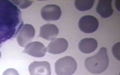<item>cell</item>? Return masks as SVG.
Segmentation results:
<instances>
[{"instance_id":"cell-14","label":"cell","mask_w":120,"mask_h":75,"mask_svg":"<svg viewBox=\"0 0 120 75\" xmlns=\"http://www.w3.org/2000/svg\"><path fill=\"white\" fill-rule=\"evenodd\" d=\"M120 42L115 45L112 48V52L117 59L120 60Z\"/></svg>"},{"instance_id":"cell-10","label":"cell","mask_w":120,"mask_h":75,"mask_svg":"<svg viewBox=\"0 0 120 75\" xmlns=\"http://www.w3.org/2000/svg\"><path fill=\"white\" fill-rule=\"evenodd\" d=\"M112 0H100L96 8V11L102 18H108L113 14Z\"/></svg>"},{"instance_id":"cell-1","label":"cell","mask_w":120,"mask_h":75,"mask_svg":"<svg viewBox=\"0 0 120 75\" xmlns=\"http://www.w3.org/2000/svg\"><path fill=\"white\" fill-rule=\"evenodd\" d=\"M109 64L107 49L105 47L101 48L95 55L86 58L84 62L86 69L91 73L95 74H99L105 71Z\"/></svg>"},{"instance_id":"cell-7","label":"cell","mask_w":120,"mask_h":75,"mask_svg":"<svg viewBox=\"0 0 120 75\" xmlns=\"http://www.w3.org/2000/svg\"><path fill=\"white\" fill-rule=\"evenodd\" d=\"M47 51L46 48L43 44L36 41L30 42L27 45L23 52L34 57L41 58L45 55Z\"/></svg>"},{"instance_id":"cell-12","label":"cell","mask_w":120,"mask_h":75,"mask_svg":"<svg viewBox=\"0 0 120 75\" xmlns=\"http://www.w3.org/2000/svg\"><path fill=\"white\" fill-rule=\"evenodd\" d=\"M95 1L94 0H76L75 2V6L80 11H86L92 8Z\"/></svg>"},{"instance_id":"cell-13","label":"cell","mask_w":120,"mask_h":75,"mask_svg":"<svg viewBox=\"0 0 120 75\" xmlns=\"http://www.w3.org/2000/svg\"><path fill=\"white\" fill-rule=\"evenodd\" d=\"M14 4L21 9H25L31 6L33 1L29 0H13Z\"/></svg>"},{"instance_id":"cell-16","label":"cell","mask_w":120,"mask_h":75,"mask_svg":"<svg viewBox=\"0 0 120 75\" xmlns=\"http://www.w3.org/2000/svg\"><path fill=\"white\" fill-rule=\"evenodd\" d=\"M1 56V52L0 51V58Z\"/></svg>"},{"instance_id":"cell-8","label":"cell","mask_w":120,"mask_h":75,"mask_svg":"<svg viewBox=\"0 0 120 75\" xmlns=\"http://www.w3.org/2000/svg\"><path fill=\"white\" fill-rule=\"evenodd\" d=\"M68 47V42L66 39L55 38L49 43L46 48L47 51L51 54H60L66 51Z\"/></svg>"},{"instance_id":"cell-5","label":"cell","mask_w":120,"mask_h":75,"mask_svg":"<svg viewBox=\"0 0 120 75\" xmlns=\"http://www.w3.org/2000/svg\"><path fill=\"white\" fill-rule=\"evenodd\" d=\"M61 14V8L55 5H48L44 6L41 11L42 18L48 22L58 20Z\"/></svg>"},{"instance_id":"cell-11","label":"cell","mask_w":120,"mask_h":75,"mask_svg":"<svg viewBox=\"0 0 120 75\" xmlns=\"http://www.w3.org/2000/svg\"><path fill=\"white\" fill-rule=\"evenodd\" d=\"M98 47L97 41L93 38H86L81 40L79 42V50L83 53L88 54L94 52Z\"/></svg>"},{"instance_id":"cell-9","label":"cell","mask_w":120,"mask_h":75,"mask_svg":"<svg viewBox=\"0 0 120 75\" xmlns=\"http://www.w3.org/2000/svg\"><path fill=\"white\" fill-rule=\"evenodd\" d=\"M59 33L58 29L56 26L47 23L40 28L38 36L47 40L52 41L57 36Z\"/></svg>"},{"instance_id":"cell-6","label":"cell","mask_w":120,"mask_h":75,"mask_svg":"<svg viewBox=\"0 0 120 75\" xmlns=\"http://www.w3.org/2000/svg\"><path fill=\"white\" fill-rule=\"evenodd\" d=\"M29 71L30 75H51V66L49 62L35 61L29 66Z\"/></svg>"},{"instance_id":"cell-3","label":"cell","mask_w":120,"mask_h":75,"mask_svg":"<svg viewBox=\"0 0 120 75\" xmlns=\"http://www.w3.org/2000/svg\"><path fill=\"white\" fill-rule=\"evenodd\" d=\"M35 30L31 25L24 24L17 35V40L19 46L25 47L34 38Z\"/></svg>"},{"instance_id":"cell-15","label":"cell","mask_w":120,"mask_h":75,"mask_svg":"<svg viewBox=\"0 0 120 75\" xmlns=\"http://www.w3.org/2000/svg\"><path fill=\"white\" fill-rule=\"evenodd\" d=\"M2 75H19V73L15 69L10 68L6 69L3 73Z\"/></svg>"},{"instance_id":"cell-2","label":"cell","mask_w":120,"mask_h":75,"mask_svg":"<svg viewBox=\"0 0 120 75\" xmlns=\"http://www.w3.org/2000/svg\"><path fill=\"white\" fill-rule=\"evenodd\" d=\"M76 62L72 57L66 56L59 59L55 64L57 75H72L76 70Z\"/></svg>"},{"instance_id":"cell-4","label":"cell","mask_w":120,"mask_h":75,"mask_svg":"<svg viewBox=\"0 0 120 75\" xmlns=\"http://www.w3.org/2000/svg\"><path fill=\"white\" fill-rule=\"evenodd\" d=\"M79 29L83 33L90 34L96 31L99 26L98 20L92 15H86L80 19L79 22Z\"/></svg>"}]
</instances>
